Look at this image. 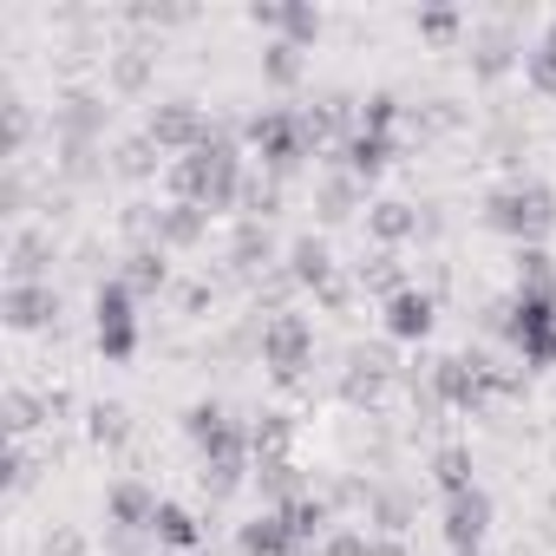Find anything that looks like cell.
Segmentation results:
<instances>
[{
    "label": "cell",
    "mask_w": 556,
    "mask_h": 556,
    "mask_svg": "<svg viewBox=\"0 0 556 556\" xmlns=\"http://www.w3.org/2000/svg\"><path fill=\"white\" fill-rule=\"evenodd\" d=\"M151 536L164 543V549H203V523H197V510H184V504H157V523H151Z\"/></svg>",
    "instance_id": "16"
},
{
    "label": "cell",
    "mask_w": 556,
    "mask_h": 556,
    "mask_svg": "<svg viewBox=\"0 0 556 556\" xmlns=\"http://www.w3.org/2000/svg\"><path fill=\"white\" fill-rule=\"evenodd\" d=\"M523 79H530V92H543V99H556V21L543 27V40H536V53H523Z\"/></svg>",
    "instance_id": "22"
},
{
    "label": "cell",
    "mask_w": 556,
    "mask_h": 556,
    "mask_svg": "<svg viewBox=\"0 0 556 556\" xmlns=\"http://www.w3.org/2000/svg\"><path fill=\"white\" fill-rule=\"evenodd\" d=\"M341 164H348V177H361V184H367V177H380V170L393 164V131H367V125H361V131L348 138Z\"/></svg>",
    "instance_id": "15"
},
{
    "label": "cell",
    "mask_w": 556,
    "mask_h": 556,
    "mask_svg": "<svg viewBox=\"0 0 556 556\" xmlns=\"http://www.w3.org/2000/svg\"><path fill=\"white\" fill-rule=\"evenodd\" d=\"M484 223H491L497 236H510L517 249H543V236H549V223H556V197H549L543 184L517 177V184H504V190L484 197Z\"/></svg>",
    "instance_id": "2"
},
{
    "label": "cell",
    "mask_w": 556,
    "mask_h": 556,
    "mask_svg": "<svg viewBox=\"0 0 556 556\" xmlns=\"http://www.w3.org/2000/svg\"><path fill=\"white\" fill-rule=\"evenodd\" d=\"M308 138H315V125L302 118V112H262V118H249V144L262 151V164L268 170H295L302 157H308Z\"/></svg>",
    "instance_id": "5"
},
{
    "label": "cell",
    "mask_w": 556,
    "mask_h": 556,
    "mask_svg": "<svg viewBox=\"0 0 556 556\" xmlns=\"http://www.w3.org/2000/svg\"><path fill=\"white\" fill-rule=\"evenodd\" d=\"M289 275H295L302 289H328V242L321 236H302L289 249Z\"/></svg>",
    "instance_id": "20"
},
{
    "label": "cell",
    "mask_w": 556,
    "mask_h": 556,
    "mask_svg": "<svg viewBox=\"0 0 556 556\" xmlns=\"http://www.w3.org/2000/svg\"><path fill=\"white\" fill-rule=\"evenodd\" d=\"M484 536H491V497L484 491L445 497V543H452V556H478Z\"/></svg>",
    "instance_id": "8"
},
{
    "label": "cell",
    "mask_w": 556,
    "mask_h": 556,
    "mask_svg": "<svg viewBox=\"0 0 556 556\" xmlns=\"http://www.w3.org/2000/svg\"><path fill=\"white\" fill-rule=\"evenodd\" d=\"M315 556H374V543H367V530H328L315 543Z\"/></svg>",
    "instance_id": "26"
},
{
    "label": "cell",
    "mask_w": 556,
    "mask_h": 556,
    "mask_svg": "<svg viewBox=\"0 0 556 556\" xmlns=\"http://www.w3.org/2000/svg\"><path fill=\"white\" fill-rule=\"evenodd\" d=\"M47 255H53L47 236H40V229H21V236H14V282H47V275H40Z\"/></svg>",
    "instance_id": "24"
},
{
    "label": "cell",
    "mask_w": 556,
    "mask_h": 556,
    "mask_svg": "<svg viewBox=\"0 0 556 556\" xmlns=\"http://www.w3.org/2000/svg\"><path fill=\"white\" fill-rule=\"evenodd\" d=\"M242 151L223 138V131H210V144L203 151H190V157H177L170 164V190H177V203H197V210H229V203H242Z\"/></svg>",
    "instance_id": "1"
},
{
    "label": "cell",
    "mask_w": 556,
    "mask_h": 556,
    "mask_svg": "<svg viewBox=\"0 0 556 556\" xmlns=\"http://www.w3.org/2000/svg\"><path fill=\"white\" fill-rule=\"evenodd\" d=\"M144 138H151L157 151H170V157H190V151L210 144V125H203V112H197L190 99H170V105H157V112L144 118Z\"/></svg>",
    "instance_id": "7"
},
{
    "label": "cell",
    "mask_w": 556,
    "mask_h": 556,
    "mask_svg": "<svg viewBox=\"0 0 556 556\" xmlns=\"http://www.w3.org/2000/svg\"><path fill=\"white\" fill-rule=\"evenodd\" d=\"M92 321H99V354H105L112 367H125V361L138 354V302H131V289H125V275L99 282Z\"/></svg>",
    "instance_id": "4"
},
{
    "label": "cell",
    "mask_w": 556,
    "mask_h": 556,
    "mask_svg": "<svg viewBox=\"0 0 556 556\" xmlns=\"http://www.w3.org/2000/svg\"><path fill=\"white\" fill-rule=\"evenodd\" d=\"M236 549L242 556H302V543H295V530H289V517L282 510H262V517H249L242 530H236Z\"/></svg>",
    "instance_id": "11"
},
{
    "label": "cell",
    "mask_w": 556,
    "mask_h": 556,
    "mask_svg": "<svg viewBox=\"0 0 556 556\" xmlns=\"http://www.w3.org/2000/svg\"><path fill=\"white\" fill-rule=\"evenodd\" d=\"M504 341L530 367H556V295H510L504 308Z\"/></svg>",
    "instance_id": "3"
},
{
    "label": "cell",
    "mask_w": 556,
    "mask_h": 556,
    "mask_svg": "<svg viewBox=\"0 0 556 556\" xmlns=\"http://www.w3.org/2000/svg\"><path fill=\"white\" fill-rule=\"evenodd\" d=\"M164 275H170V262H164L157 242H151V249H131V268H125V289H131V295H157Z\"/></svg>",
    "instance_id": "21"
},
{
    "label": "cell",
    "mask_w": 556,
    "mask_h": 556,
    "mask_svg": "<svg viewBox=\"0 0 556 556\" xmlns=\"http://www.w3.org/2000/svg\"><path fill=\"white\" fill-rule=\"evenodd\" d=\"M419 34H426V40H452V34H458V14L432 8V14H419Z\"/></svg>",
    "instance_id": "28"
},
{
    "label": "cell",
    "mask_w": 556,
    "mask_h": 556,
    "mask_svg": "<svg viewBox=\"0 0 556 556\" xmlns=\"http://www.w3.org/2000/svg\"><path fill=\"white\" fill-rule=\"evenodd\" d=\"M432 387H439V400H445V406H465V413H471V406H478V400H484L497 380H491V367H484V361L445 354V361L432 367Z\"/></svg>",
    "instance_id": "9"
},
{
    "label": "cell",
    "mask_w": 556,
    "mask_h": 556,
    "mask_svg": "<svg viewBox=\"0 0 556 556\" xmlns=\"http://www.w3.org/2000/svg\"><path fill=\"white\" fill-rule=\"evenodd\" d=\"M203 229H210V210H197V203H170V210L151 216V236H157L164 255H170V249H197Z\"/></svg>",
    "instance_id": "13"
},
{
    "label": "cell",
    "mask_w": 556,
    "mask_h": 556,
    "mask_svg": "<svg viewBox=\"0 0 556 556\" xmlns=\"http://www.w3.org/2000/svg\"><path fill=\"white\" fill-rule=\"evenodd\" d=\"M387 334H393V341H426V334H432V295H426V289L387 295Z\"/></svg>",
    "instance_id": "14"
},
{
    "label": "cell",
    "mask_w": 556,
    "mask_h": 556,
    "mask_svg": "<svg viewBox=\"0 0 556 556\" xmlns=\"http://www.w3.org/2000/svg\"><path fill=\"white\" fill-rule=\"evenodd\" d=\"M367 229L393 249V242L419 236V210H413V203H374V210H367Z\"/></svg>",
    "instance_id": "19"
},
{
    "label": "cell",
    "mask_w": 556,
    "mask_h": 556,
    "mask_svg": "<svg viewBox=\"0 0 556 556\" xmlns=\"http://www.w3.org/2000/svg\"><path fill=\"white\" fill-rule=\"evenodd\" d=\"M262 79H268V86H295V79H302V47L275 40V47L262 53Z\"/></svg>",
    "instance_id": "25"
},
{
    "label": "cell",
    "mask_w": 556,
    "mask_h": 556,
    "mask_svg": "<svg viewBox=\"0 0 556 556\" xmlns=\"http://www.w3.org/2000/svg\"><path fill=\"white\" fill-rule=\"evenodd\" d=\"M275 510L289 517L295 543H321V536H328V504H321V497H308V491H302V497H289V504H275Z\"/></svg>",
    "instance_id": "18"
},
{
    "label": "cell",
    "mask_w": 556,
    "mask_h": 556,
    "mask_svg": "<svg viewBox=\"0 0 556 556\" xmlns=\"http://www.w3.org/2000/svg\"><path fill=\"white\" fill-rule=\"evenodd\" d=\"M308 361H315V321L308 315H268L262 321V367L302 374Z\"/></svg>",
    "instance_id": "6"
},
{
    "label": "cell",
    "mask_w": 556,
    "mask_h": 556,
    "mask_svg": "<svg viewBox=\"0 0 556 556\" xmlns=\"http://www.w3.org/2000/svg\"><path fill=\"white\" fill-rule=\"evenodd\" d=\"M92 439L99 445H118L125 439V406H92Z\"/></svg>",
    "instance_id": "27"
},
{
    "label": "cell",
    "mask_w": 556,
    "mask_h": 556,
    "mask_svg": "<svg viewBox=\"0 0 556 556\" xmlns=\"http://www.w3.org/2000/svg\"><path fill=\"white\" fill-rule=\"evenodd\" d=\"M374 556H406V549L400 543H374Z\"/></svg>",
    "instance_id": "29"
},
{
    "label": "cell",
    "mask_w": 556,
    "mask_h": 556,
    "mask_svg": "<svg viewBox=\"0 0 556 556\" xmlns=\"http://www.w3.org/2000/svg\"><path fill=\"white\" fill-rule=\"evenodd\" d=\"M60 321V289L53 282H8V328L14 334H40Z\"/></svg>",
    "instance_id": "10"
},
{
    "label": "cell",
    "mask_w": 556,
    "mask_h": 556,
    "mask_svg": "<svg viewBox=\"0 0 556 556\" xmlns=\"http://www.w3.org/2000/svg\"><path fill=\"white\" fill-rule=\"evenodd\" d=\"M517 295H556V262L543 249H517Z\"/></svg>",
    "instance_id": "23"
},
{
    "label": "cell",
    "mask_w": 556,
    "mask_h": 556,
    "mask_svg": "<svg viewBox=\"0 0 556 556\" xmlns=\"http://www.w3.org/2000/svg\"><path fill=\"white\" fill-rule=\"evenodd\" d=\"M432 484H439L445 497L478 491V478H471V452H465V445H439V452H432Z\"/></svg>",
    "instance_id": "17"
},
{
    "label": "cell",
    "mask_w": 556,
    "mask_h": 556,
    "mask_svg": "<svg viewBox=\"0 0 556 556\" xmlns=\"http://www.w3.org/2000/svg\"><path fill=\"white\" fill-rule=\"evenodd\" d=\"M157 504H164L157 491H144L138 478H118V484H112V497H105V517H112L118 530H144V536H151V523H157Z\"/></svg>",
    "instance_id": "12"
}]
</instances>
